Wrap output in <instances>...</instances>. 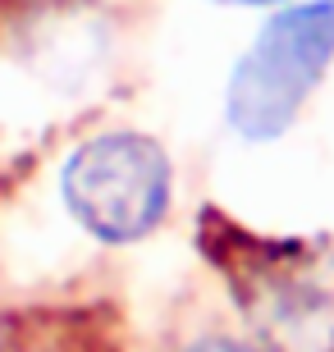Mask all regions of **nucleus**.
I'll list each match as a JSON object with an SVG mask.
<instances>
[{"mask_svg":"<svg viewBox=\"0 0 334 352\" xmlns=\"http://www.w3.org/2000/svg\"><path fill=\"white\" fill-rule=\"evenodd\" d=\"M211 5H225V10H280L289 0H211Z\"/></svg>","mask_w":334,"mask_h":352,"instance_id":"nucleus-5","label":"nucleus"},{"mask_svg":"<svg viewBox=\"0 0 334 352\" xmlns=\"http://www.w3.org/2000/svg\"><path fill=\"white\" fill-rule=\"evenodd\" d=\"M197 248L225 274L243 325L266 352H334V248L266 238L206 210Z\"/></svg>","mask_w":334,"mask_h":352,"instance_id":"nucleus-1","label":"nucleus"},{"mask_svg":"<svg viewBox=\"0 0 334 352\" xmlns=\"http://www.w3.org/2000/svg\"><path fill=\"white\" fill-rule=\"evenodd\" d=\"M169 352H266L257 339H243V334H225V329H206V334H193L183 339L179 348Z\"/></svg>","mask_w":334,"mask_h":352,"instance_id":"nucleus-4","label":"nucleus"},{"mask_svg":"<svg viewBox=\"0 0 334 352\" xmlns=\"http://www.w3.org/2000/svg\"><path fill=\"white\" fill-rule=\"evenodd\" d=\"M334 65V0H289L257 28L225 82V124L238 142H280Z\"/></svg>","mask_w":334,"mask_h":352,"instance_id":"nucleus-2","label":"nucleus"},{"mask_svg":"<svg viewBox=\"0 0 334 352\" xmlns=\"http://www.w3.org/2000/svg\"><path fill=\"white\" fill-rule=\"evenodd\" d=\"M5 352H65L60 348V343H37V348H32V343H19V334H5Z\"/></svg>","mask_w":334,"mask_h":352,"instance_id":"nucleus-6","label":"nucleus"},{"mask_svg":"<svg viewBox=\"0 0 334 352\" xmlns=\"http://www.w3.org/2000/svg\"><path fill=\"white\" fill-rule=\"evenodd\" d=\"M60 201L92 243L133 248L174 206V160L142 129L87 133L60 160Z\"/></svg>","mask_w":334,"mask_h":352,"instance_id":"nucleus-3","label":"nucleus"},{"mask_svg":"<svg viewBox=\"0 0 334 352\" xmlns=\"http://www.w3.org/2000/svg\"><path fill=\"white\" fill-rule=\"evenodd\" d=\"M5 334H10V325H5V320H0V352H5Z\"/></svg>","mask_w":334,"mask_h":352,"instance_id":"nucleus-7","label":"nucleus"}]
</instances>
